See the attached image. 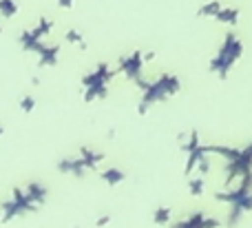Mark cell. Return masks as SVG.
Segmentation results:
<instances>
[{
    "mask_svg": "<svg viewBox=\"0 0 252 228\" xmlns=\"http://www.w3.org/2000/svg\"><path fill=\"white\" fill-rule=\"evenodd\" d=\"M35 211H38V206L27 197L25 189H13L11 197L0 204V224H9V222H13L16 217L29 215V213H35Z\"/></svg>",
    "mask_w": 252,
    "mask_h": 228,
    "instance_id": "6da1fadb",
    "label": "cell"
},
{
    "mask_svg": "<svg viewBox=\"0 0 252 228\" xmlns=\"http://www.w3.org/2000/svg\"><path fill=\"white\" fill-rule=\"evenodd\" d=\"M51 29H53V22L49 20V18H40V20L35 22V27H31V29L22 31V33L18 35V42H20V47L25 49V51L35 53L44 44V38L51 33Z\"/></svg>",
    "mask_w": 252,
    "mask_h": 228,
    "instance_id": "7a4b0ae2",
    "label": "cell"
},
{
    "mask_svg": "<svg viewBox=\"0 0 252 228\" xmlns=\"http://www.w3.org/2000/svg\"><path fill=\"white\" fill-rule=\"evenodd\" d=\"M35 56H38V66H53L60 56V47L58 44H42L35 51Z\"/></svg>",
    "mask_w": 252,
    "mask_h": 228,
    "instance_id": "3957f363",
    "label": "cell"
},
{
    "mask_svg": "<svg viewBox=\"0 0 252 228\" xmlns=\"http://www.w3.org/2000/svg\"><path fill=\"white\" fill-rule=\"evenodd\" d=\"M25 193H27V197L31 199V202L35 204V206H42L44 202H47V195H49V191H47V186L44 184H40V182H29V184L25 186Z\"/></svg>",
    "mask_w": 252,
    "mask_h": 228,
    "instance_id": "277c9868",
    "label": "cell"
},
{
    "mask_svg": "<svg viewBox=\"0 0 252 228\" xmlns=\"http://www.w3.org/2000/svg\"><path fill=\"white\" fill-rule=\"evenodd\" d=\"M18 13L16 0H0V18H13Z\"/></svg>",
    "mask_w": 252,
    "mask_h": 228,
    "instance_id": "5b68a950",
    "label": "cell"
},
{
    "mask_svg": "<svg viewBox=\"0 0 252 228\" xmlns=\"http://www.w3.org/2000/svg\"><path fill=\"white\" fill-rule=\"evenodd\" d=\"M102 180H104L106 184H120V182L124 180V175L118 171V168H109V171L102 173Z\"/></svg>",
    "mask_w": 252,
    "mask_h": 228,
    "instance_id": "8992f818",
    "label": "cell"
},
{
    "mask_svg": "<svg viewBox=\"0 0 252 228\" xmlns=\"http://www.w3.org/2000/svg\"><path fill=\"white\" fill-rule=\"evenodd\" d=\"M35 109V98L33 96H22L20 98V111L22 113H31Z\"/></svg>",
    "mask_w": 252,
    "mask_h": 228,
    "instance_id": "52a82bcc",
    "label": "cell"
},
{
    "mask_svg": "<svg viewBox=\"0 0 252 228\" xmlns=\"http://www.w3.org/2000/svg\"><path fill=\"white\" fill-rule=\"evenodd\" d=\"M168 208H159V211L155 213V224H166L168 222Z\"/></svg>",
    "mask_w": 252,
    "mask_h": 228,
    "instance_id": "ba28073f",
    "label": "cell"
},
{
    "mask_svg": "<svg viewBox=\"0 0 252 228\" xmlns=\"http://www.w3.org/2000/svg\"><path fill=\"white\" fill-rule=\"evenodd\" d=\"M66 40H69V42H78V44H82V47H84L82 35H80L78 31H69V33H66Z\"/></svg>",
    "mask_w": 252,
    "mask_h": 228,
    "instance_id": "9c48e42d",
    "label": "cell"
},
{
    "mask_svg": "<svg viewBox=\"0 0 252 228\" xmlns=\"http://www.w3.org/2000/svg\"><path fill=\"white\" fill-rule=\"evenodd\" d=\"M58 4L62 9H69V7H73V0H58Z\"/></svg>",
    "mask_w": 252,
    "mask_h": 228,
    "instance_id": "30bf717a",
    "label": "cell"
},
{
    "mask_svg": "<svg viewBox=\"0 0 252 228\" xmlns=\"http://www.w3.org/2000/svg\"><path fill=\"white\" fill-rule=\"evenodd\" d=\"M109 222H111V217H109V215H104V217H100V220H97L95 224H97V226H106Z\"/></svg>",
    "mask_w": 252,
    "mask_h": 228,
    "instance_id": "8fae6325",
    "label": "cell"
},
{
    "mask_svg": "<svg viewBox=\"0 0 252 228\" xmlns=\"http://www.w3.org/2000/svg\"><path fill=\"white\" fill-rule=\"evenodd\" d=\"M2 133H4V129H2V127H0V137H2Z\"/></svg>",
    "mask_w": 252,
    "mask_h": 228,
    "instance_id": "7c38bea8",
    "label": "cell"
},
{
    "mask_svg": "<svg viewBox=\"0 0 252 228\" xmlns=\"http://www.w3.org/2000/svg\"><path fill=\"white\" fill-rule=\"evenodd\" d=\"M0 33H2V25H0Z\"/></svg>",
    "mask_w": 252,
    "mask_h": 228,
    "instance_id": "4fadbf2b",
    "label": "cell"
}]
</instances>
